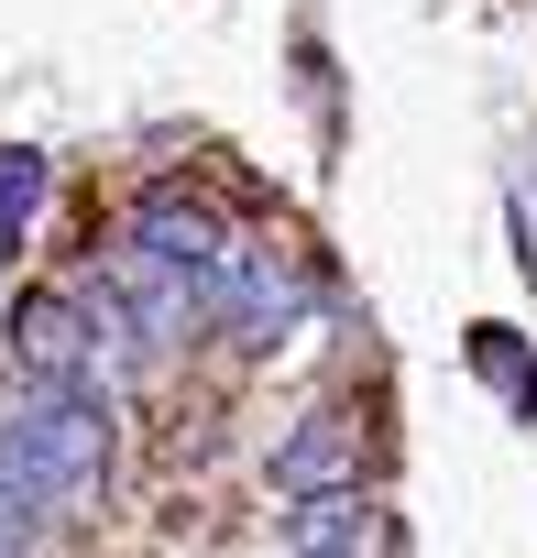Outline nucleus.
I'll return each mask as SVG.
<instances>
[{
    "label": "nucleus",
    "mask_w": 537,
    "mask_h": 558,
    "mask_svg": "<svg viewBox=\"0 0 537 558\" xmlns=\"http://www.w3.org/2000/svg\"><path fill=\"white\" fill-rule=\"evenodd\" d=\"M275 493H297V504H319V493H362V427H351L341 405H308L297 438L275 449Z\"/></svg>",
    "instance_id": "6"
},
{
    "label": "nucleus",
    "mask_w": 537,
    "mask_h": 558,
    "mask_svg": "<svg viewBox=\"0 0 537 558\" xmlns=\"http://www.w3.org/2000/svg\"><path fill=\"white\" fill-rule=\"evenodd\" d=\"M472 373H482L515 416H537V362H526V340H515V329H493V318H482V329H472Z\"/></svg>",
    "instance_id": "8"
},
{
    "label": "nucleus",
    "mask_w": 537,
    "mask_h": 558,
    "mask_svg": "<svg viewBox=\"0 0 537 558\" xmlns=\"http://www.w3.org/2000/svg\"><path fill=\"white\" fill-rule=\"evenodd\" d=\"M0 558H34V493L0 482Z\"/></svg>",
    "instance_id": "10"
},
{
    "label": "nucleus",
    "mask_w": 537,
    "mask_h": 558,
    "mask_svg": "<svg viewBox=\"0 0 537 558\" xmlns=\"http://www.w3.org/2000/svg\"><path fill=\"white\" fill-rule=\"evenodd\" d=\"M286 558H362V493H319L286 514Z\"/></svg>",
    "instance_id": "7"
},
{
    "label": "nucleus",
    "mask_w": 537,
    "mask_h": 558,
    "mask_svg": "<svg viewBox=\"0 0 537 558\" xmlns=\"http://www.w3.org/2000/svg\"><path fill=\"white\" fill-rule=\"evenodd\" d=\"M34 208H45V154H34V143H12V154H0V252L34 230Z\"/></svg>",
    "instance_id": "9"
},
{
    "label": "nucleus",
    "mask_w": 537,
    "mask_h": 558,
    "mask_svg": "<svg viewBox=\"0 0 537 558\" xmlns=\"http://www.w3.org/2000/svg\"><path fill=\"white\" fill-rule=\"evenodd\" d=\"M0 482H23L56 514H99L110 482V416L77 384H0Z\"/></svg>",
    "instance_id": "1"
},
{
    "label": "nucleus",
    "mask_w": 537,
    "mask_h": 558,
    "mask_svg": "<svg viewBox=\"0 0 537 558\" xmlns=\"http://www.w3.org/2000/svg\"><path fill=\"white\" fill-rule=\"evenodd\" d=\"M12 351H23V384H77V395H99V384H88V307H77V296L34 286V296L12 307Z\"/></svg>",
    "instance_id": "5"
},
{
    "label": "nucleus",
    "mask_w": 537,
    "mask_h": 558,
    "mask_svg": "<svg viewBox=\"0 0 537 558\" xmlns=\"http://www.w3.org/2000/svg\"><path fill=\"white\" fill-rule=\"evenodd\" d=\"M99 286L121 296V318L143 329V351H176V340H198V329H208V286H187V274H176L165 252H143L132 230L110 241V263H99Z\"/></svg>",
    "instance_id": "3"
},
{
    "label": "nucleus",
    "mask_w": 537,
    "mask_h": 558,
    "mask_svg": "<svg viewBox=\"0 0 537 558\" xmlns=\"http://www.w3.org/2000/svg\"><path fill=\"white\" fill-rule=\"evenodd\" d=\"M132 241H143V252H165L187 286H219V263H230V241H241V230H219V208H208L198 186H176V175H165V186H143V197H132Z\"/></svg>",
    "instance_id": "4"
},
{
    "label": "nucleus",
    "mask_w": 537,
    "mask_h": 558,
    "mask_svg": "<svg viewBox=\"0 0 537 558\" xmlns=\"http://www.w3.org/2000/svg\"><path fill=\"white\" fill-rule=\"evenodd\" d=\"M297 307H308L297 252H286L275 230H241V241H230V263H219V286H208V318H219L241 351H275V340L297 329Z\"/></svg>",
    "instance_id": "2"
}]
</instances>
